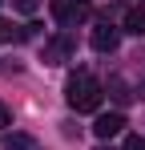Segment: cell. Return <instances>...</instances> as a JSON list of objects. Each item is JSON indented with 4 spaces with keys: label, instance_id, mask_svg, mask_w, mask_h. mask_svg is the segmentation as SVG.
<instances>
[{
    "label": "cell",
    "instance_id": "5b68a950",
    "mask_svg": "<svg viewBox=\"0 0 145 150\" xmlns=\"http://www.w3.org/2000/svg\"><path fill=\"white\" fill-rule=\"evenodd\" d=\"M121 130H125V114H117V110H113V114H101V118L93 122L97 138H117Z\"/></svg>",
    "mask_w": 145,
    "mask_h": 150
},
{
    "label": "cell",
    "instance_id": "8fae6325",
    "mask_svg": "<svg viewBox=\"0 0 145 150\" xmlns=\"http://www.w3.org/2000/svg\"><path fill=\"white\" fill-rule=\"evenodd\" d=\"M125 150H145V138L141 134H129V138H125Z\"/></svg>",
    "mask_w": 145,
    "mask_h": 150
},
{
    "label": "cell",
    "instance_id": "ba28073f",
    "mask_svg": "<svg viewBox=\"0 0 145 150\" xmlns=\"http://www.w3.org/2000/svg\"><path fill=\"white\" fill-rule=\"evenodd\" d=\"M4 150H36V138H28V134H4Z\"/></svg>",
    "mask_w": 145,
    "mask_h": 150
},
{
    "label": "cell",
    "instance_id": "4fadbf2b",
    "mask_svg": "<svg viewBox=\"0 0 145 150\" xmlns=\"http://www.w3.org/2000/svg\"><path fill=\"white\" fill-rule=\"evenodd\" d=\"M141 4H145V0H141Z\"/></svg>",
    "mask_w": 145,
    "mask_h": 150
},
{
    "label": "cell",
    "instance_id": "7c38bea8",
    "mask_svg": "<svg viewBox=\"0 0 145 150\" xmlns=\"http://www.w3.org/2000/svg\"><path fill=\"white\" fill-rule=\"evenodd\" d=\"M8 126H12V110L0 101V130H8Z\"/></svg>",
    "mask_w": 145,
    "mask_h": 150
},
{
    "label": "cell",
    "instance_id": "6da1fadb",
    "mask_svg": "<svg viewBox=\"0 0 145 150\" xmlns=\"http://www.w3.org/2000/svg\"><path fill=\"white\" fill-rule=\"evenodd\" d=\"M65 98H69V105L77 110V114H93L97 105H101V98H105V85L97 81L93 73H72L69 85H65Z\"/></svg>",
    "mask_w": 145,
    "mask_h": 150
},
{
    "label": "cell",
    "instance_id": "7a4b0ae2",
    "mask_svg": "<svg viewBox=\"0 0 145 150\" xmlns=\"http://www.w3.org/2000/svg\"><path fill=\"white\" fill-rule=\"evenodd\" d=\"M89 12H93V4H89V0H52V16H56L65 28L85 25V21H89Z\"/></svg>",
    "mask_w": 145,
    "mask_h": 150
},
{
    "label": "cell",
    "instance_id": "52a82bcc",
    "mask_svg": "<svg viewBox=\"0 0 145 150\" xmlns=\"http://www.w3.org/2000/svg\"><path fill=\"white\" fill-rule=\"evenodd\" d=\"M109 98L117 101V105H129V101H133V89H129L121 77H109Z\"/></svg>",
    "mask_w": 145,
    "mask_h": 150
},
{
    "label": "cell",
    "instance_id": "3957f363",
    "mask_svg": "<svg viewBox=\"0 0 145 150\" xmlns=\"http://www.w3.org/2000/svg\"><path fill=\"white\" fill-rule=\"evenodd\" d=\"M69 53H72V37H69V28H65L61 37H52V41L45 45V65H65Z\"/></svg>",
    "mask_w": 145,
    "mask_h": 150
},
{
    "label": "cell",
    "instance_id": "277c9868",
    "mask_svg": "<svg viewBox=\"0 0 145 150\" xmlns=\"http://www.w3.org/2000/svg\"><path fill=\"white\" fill-rule=\"evenodd\" d=\"M117 41H121V28H113V25H97L93 37H89V45H93L97 53H113Z\"/></svg>",
    "mask_w": 145,
    "mask_h": 150
},
{
    "label": "cell",
    "instance_id": "30bf717a",
    "mask_svg": "<svg viewBox=\"0 0 145 150\" xmlns=\"http://www.w3.org/2000/svg\"><path fill=\"white\" fill-rule=\"evenodd\" d=\"M16 37H20V33H16V25L0 16V41H16Z\"/></svg>",
    "mask_w": 145,
    "mask_h": 150
},
{
    "label": "cell",
    "instance_id": "9c48e42d",
    "mask_svg": "<svg viewBox=\"0 0 145 150\" xmlns=\"http://www.w3.org/2000/svg\"><path fill=\"white\" fill-rule=\"evenodd\" d=\"M12 8H16V12H24V16H32V12L40 8V0H12Z\"/></svg>",
    "mask_w": 145,
    "mask_h": 150
},
{
    "label": "cell",
    "instance_id": "8992f818",
    "mask_svg": "<svg viewBox=\"0 0 145 150\" xmlns=\"http://www.w3.org/2000/svg\"><path fill=\"white\" fill-rule=\"evenodd\" d=\"M125 33H133V37H145V4H133V8L125 12Z\"/></svg>",
    "mask_w": 145,
    "mask_h": 150
}]
</instances>
